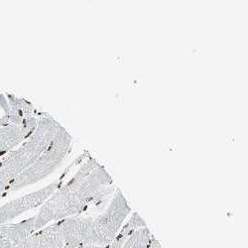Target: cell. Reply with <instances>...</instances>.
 I'll use <instances>...</instances> for the list:
<instances>
[{"instance_id": "6da1fadb", "label": "cell", "mask_w": 248, "mask_h": 248, "mask_svg": "<svg viewBox=\"0 0 248 248\" xmlns=\"http://www.w3.org/2000/svg\"><path fill=\"white\" fill-rule=\"evenodd\" d=\"M113 191V180L106 167L88 155L75 176L60 187L42 205L35 217V232L51 221L80 216L91 203Z\"/></svg>"}, {"instance_id": "5b68a950", "label": "cell", "mask_w": 248, "mask_h": 248, "mask_svg": "<svg viewBox=\"0 0 248 248\" xmlns=\"http://www.w3.org/2000/svg\"><path fill=\"white\" fill-rule=\"evenodd\" d=\"M93 217L74 216L60 220L65 248H78L90 244L93 234Z\"/></svg>"}, {"instance_id": "9c48e42d", "label": "cell", "mask_w": 248, "mask_h": 248, "mask_svg": "<svg viewBox=\"0 0 248 248\" xmlns=\"http://www.w3.org/2000/svg\"><path fill=\"white\" fill-rule=\"evenodd\" d=\"M78 248H106V247L94 245V244H86V245H81V246H79Z\"/></svg>"}, {"instance_id": "277c9868", "label": "cell", "mask_w": 248, "mask_h": 248, "mask_svg": "<svg viewBox=\"0 0 248 248\" xmlns=\"http://www.w3.org/2000/svg\"><path fill=\"white\" fill-rule=\"evenodd\" d=\"M62 185V179L55 181L47 187L21 198L13 200L0 208V225L5 224L21 214L43 204Z\"/></svg>"}, {"instance_id": "7a4b0ae2", "label": "cell", "mask_w": 248, "mask_h": 248, "mask_svg": "<svg viewBox=\"0 0 248 248\" xmlns=\"http://www.w3.org/2000/svg\"><path fill=\"white\" fill-rule=\"evenodd\" d=\"M72 136L62 126L46 150L23 173L16 177L8 186L7 192L19 190L37 183L51 174L63 161L71 148Z\"/></svg>"}, {"instance_id": "ba28073f", "label": "cell", "mask_w": 248, "mask_h": 248, "mask_svg": "<svg viewBox=\"0 0 248 248\" xmlns=\"http://www.w3.org/2000/svg\"><path fill=\"white\" fill-rule=\"evenodd\" d=\"M147 248H162V246H161L160 242L154 237V235H152Z\"/></svg>"}, {"instance_id": "8992f818", "label": "cell", "mask_w": 248, "mask_h": 248, "mask_svg": "<svg viewBox=\"0 0 248 248\" xmlns=\"http://www.w3.org/2000/svg\"><path fill=\"white\" fill-rule=\"evenodd\" d=\"M151 236L148 227H142L134 231L121 248H147Z\"/></svg>"}, {"instance_id": "3957f363", "label": "cell", "mask_w": 248, "mask_h": 248, "mask_svg": "<svg viewBox=\"0 0 248 248\" xmlns=\"http://www.w3.org/2000/svg\"><path fill=\"white\" fill-rule=\"evenodd\" d=\"M131 212L125 197L119 189H116L115 195L106 212L93 218V234L90 244L102 247L109 245L122 227L123 221Z\"/></svg>"}, {"instance_id": "52a82bcc", "label": "cell", "mask_w": 248, "mask_h": 248, "mask_svg": "<svg viewBox=\"0 0 248 248\" xmlns=\"http://www.w3.org/2000/svg\"><path fill=\"white\" fill-rule=\"evenodd\" d=\"M13 245L14 244L9 239L4 238L0 235V248H12Z\"/></svg>"}]
</instances>
